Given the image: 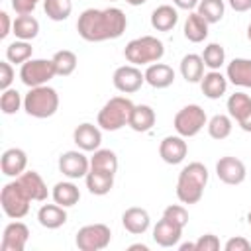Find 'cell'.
<instances>
[{"label": "cell", "instance_id": "44", "mask_svg": "<svg viewBox=\"0 0 251 251\" xmlns=\"http://www.w3.org/2000/svg\"><path fill=\"white\" fill-rule=\"evenodd\" d=\"M37 2L39 0H12V8L16 10V14H31Z\"/></svg>", "mask_w": 251, "mask_h": 251}, {"label": "cell", "instance_id": "20", "mask_svg": "<svg viewBox=\"0 0 251 251\" xmlns=\"http://www.w3.org/2000/svg\"><path fill=\"white\" fill-rule=\"evenodd\" d=\"M18 178V182L24 186V190L27 192V196L33 200V202H43V200H47V196H49V190H47V184H45V180L41 178V175L39 173H35V171H24L20 176H16Z\"/></svg>", "mask_w": 251, "mask_h": 251}, {"label": "cell", "instance_id": "22", "mask_svg": "<svg viewBox=\"0 0 251 251\" xmlns=\"http://www.w3.org/2000/svg\"><path fill=\"white\" fill-rule=\"evenodd\" d=\"M226 76L231 84L241 88H251V59L237 57L231 63H227Z\"/></svg>", "mask_w": 251, "mask_h": 251}, {"label": "cell", "instance_id": "49", "mask_svg": "<svg viewBox=\"0 0 251 251\" xmlns=\"http://www.w3.org/2000/svg\"><path fill=\"white\" fill-rule=\"evenodd\" d=\"M178 249L180 251H194V243H182Z\"/></svg>", "mask_w": 251, "mask_h": 251}, {"label": "cell", "instance_id": "4", "mask_svg": "<svg viewBox=\"0 0 251 251\" xmlns=\"http://www.w3.org/2000/svg\"><path fill=\"white\" fill-rule=\"evenodd\" d=\"M24 110H25L27 116L37 118V120L51 118L59 110V94H57V90L51 88L49 84L29 88V92L24 96Z\"/></svg>", "mask_w": 251, "mask_h": 251}, {"label": "cell", "instance_id": "45", "mask_svg": "<svg viewBox=\"0 0 251 251\" xmlns=\"http://www.w3.org/2000/svg\"><path fill=\"white\" fill-rule=\"evenodd\" d=\"M14 27V22L10 20V16H8V12H0V39H6L12 31Z\"/></svg>", "mask_w": 251, "mask_h": 251}, {"label": "cell", "instance_id": "32", "mask_svg": "<svg viewBox=\"0 0 251 251\" xmlns=\"http://www.w3.org/2000/svg\"><path fill=\"white\" fill-rule=\"evenodd\" d=\"M90 169L116 175V171H118V157H116V153L112 149H96V151H92Z\"/></svg>", "mask_w": 251, "mask_h": 251}, {"label": "cell", "instance_id": "7", "mask_svg": "<svg viewBox=\"0 0 251 251\" xmlns=\"http://www.w3.org/2000/svg\"><path fill=\"white\" fill-rule=\"evenodd\" d=\"M206 124H208L206 112H204V108L198 106V104H188V106L180 108V110L175 114V120H173V126H175L176 133L182 135L184 139L198 135V133L204 129Z\"/></svg>", "mask_w": 251, "mask_h": 251}, {"label": "cell", "instance_id": "48", "mask_svg": "<svg viewBox=\"0 0 251 251\" xmlns=\"http://www.w3.org/2000/svg\"><path fill=\"white\" fill-rule=\"evenodd\" d=\"M127 249H129V251H133V249H141V251H147L149 247H147V245H143V243H133V245H129Z\"/></svg>", "mask_w": 251, "mask_h": 251}, {"label": "cell", "instance_id": "26", "mask_svg": "<svg viewBox=\"0 0 251 251\" xmlns=\"http://www.w3.org/2000/svg\"><path fill=\"white\" fill-rule=\"evenodd\" d=\"M178 22V12L171 4H161L151 12V25L157 31H171Z\"/></svg>", "mask_w": 251, "mask_h": 251}, {"label": "cell", "instance_id": "16", "mask_svg": "<svg viewBox=\"0 0 251 251\" xmlns=\"http://www.w3.org/2000/svg\"><path fill=\"white\" fill-rule=\"evenodd\" d=\"M73 141L76 143V147L80 151H96L100 149V143H102V131H100V126L96 124H90V122H84L80 126L75 127L73 131Z\"/></svg>", "mask_w": 251, "mask_h": 251}, {"label": "cell", "instance_id": "23", "mask_svg": "<svg viewBox=\"0 0 251 251\" xmlns=\"http://www.w3.org/2000/svg\"><path fill=\"white\" fill-rule=\"evenodd\" d=\"M200 88H202V94L210 100H218L226 94L227 90V76H224L220 71H210L202 76L200 80Z\"/></svg>", "mask_w": 251, "mask_h": 251}, {"label": "cell", "instance_id": "6", "mask_svg": "<svg viewBox=\"0 0 251 251\" xmlns=\"http://www.w3.org/2000/svg\"><path fill=\"white\" fill-rule=\"evenodd\" d=\"M29 202H33V200L27 196V192L18 182V178H14L12 182L4 184L2 190H0V206H2L4 214L8 218H12V220H20V218L27 216Z\"/></svg>", "mask_w": 251, "mask_h": 251}, {"label": "cell", "instance_id": "37", "mask_svg": "<svg viewBox=\"0 0 251 251\" xmlns=\"http://www.w3.org/2000/svg\"><path fill=\"white\" fill-rule=\"evenodd\" d=\"M76 63H78L76 55L73 51H69V49H61V51H57L53 55V65H55V71H57L59 76L73 75L75 69H76Z\"/></svg>", "mask_w": 251, "mask_h": 251}, {"label": "cell", "instance_id": "34", "mask_svg": "<svg viewBox=\"0 0 251 251\" xmlns=\"http://www.w3.org/2000/svg\"><path fill=\"white\" fill-rule=\"evenodd\" d=\"M31 53H33V47L29 41H24V39H16L12 41L8 47H6V59L10 63H16V65H24L25 61L31 59Z\"/></svg>", "mask_w": 251, "mask_h": 251}, {"label": "cell", "instance_id": "2", "mask_svg": "<svg viewBox=\"0 0 251 251\" xmlns=\"http://www.w3.org/2000/svg\"><path fill=\"white\" fill-rule=\"evenodd\" d=\"M206 184H208V169L198 161L188 163L178 173L176 198L182 204H196V202H200Z\"/></svg>", "mask_w": 251, "mask_h": 251}, {"label": "cell", "instance_id": "24", "mask_svg": "<svg viewBox=\"0 0 251 251\" xmlns=\"http://www.w3.org/2000/svg\"><path fill=\"white\" fill-rule=\"evenodd\" d=\"M155 120H157V116H155V110L151 106H147V104H135L133 110H131V116H129V124L127 126L133 131H137V133H145V131H149L155 126Z\"/></svg>", "mask_w": 251, "mask_h": 251}, {"label": "cell", "instance_id": "19", "mask_svg": "<svg viewBox=\"0 0 251 251\" xmlns=\"http://www.w3.org/2000/svg\"><path fill=\"white\" fill-rule=\"evenodd\" d=\"M149 224H151V218L145 208L131 206L122 214V226L131 235H143L149 229Z\"/></svg>", "mask_w": 251, "mask_h": 251}, {"label": "cell", "instance_id": "27", "mask_svg": "<svg viewBox=\"0 0 251 251\" xmlns=\"http://www.w3.org/2000/svg\"><path fill=\"white\" fill-rule=\"evenodd\" d=\"M51 196H53V202H57L59 206H65V208H71L75 204H78L80 200V190L75 182L71 180H61L53 186L51 190Z\"/></svg>", "mask_w": 251, "mask_h": 251}, {"label": "cell", "instance_id": "35", "mask_svg": "<svg viewBox=\"0 0 251 251\" xmlns=\"http://www.w3.org/2000/svg\"><path fill=\"white\" fill-rule=\"evenodd\" d=\"M196 12H198L208 24H218V22L224 18L226 4H224V0H200Z\"/></svg>", "mask_w": 251, "mask_h": 251}, {"label": "cell", "instance_id": "39", "mask_svg": "<svg viewBox=\"0 0 251 251\" xmlns=\"http://www.w3.org/2000/svg\"><path fill=\"white\" fill-rule=\"evenodd\" d=\"M22 106H24V98H22V94H20L16 88H6V90H2V96H0V110H2V114L12 116V114H16Z\"/></svg>", "mask_w": 251, "mask_h": 251}, {"label": "cell", "instance_id": "41", "mask_svg": "<svg viewBox=\"0 0 251 251\" xmlns=\"http://www.w3.org/2000/svg\"><path fill=\"white\" fill-rule=\"evenodd\" d=\"M220 239L214 233H204L194 241V251H218Z\"/></svg>", "mask_w": 251, "mask_h": 251}, {"label": "cell", "instance_id": "11", "mask_svg": "<svg viewBox=\"0 0 251 251\" xmlns=\"http://www.w3.org/2000/svg\"><path fill=\"white\" fill-rule=\"evenodd\" d=\"M112 82H114L116 90H120L124 94H131V92H137L143 86L145 75L135 65H122L114 71Z\"/></svg>", "mask_w": 251, "mask_h": 251}, {"label": "cell", "instance_id": "17", "mask_svg": "<svg viewBox=\"0 0 251 251\" xmlns=\"http://www.w3.org/2000/svg\"><path fill=\"white\" fill-rule=\"evenodd\" d=\"M182 229L184 227H180L178 224H175L167 218H161L153 227V241L159 247H175L180 241Z\"/></svg>", "mask_w": 251, "mask_h": 251}, {"label": "cell", "instance_id": "8", "mask_svg": "<svg viewBox=\"0 0 251 251\" xmlns=\"http://www.w3.org/2000/svg\"><path fill=\"white\" fill-rule=\"evenodd\" d=\"M57 75L53 59H29L20 67V80L27 86H43Z\"/></svg>", "mask_w": 251, "mask_h": 251}, {"label": "cell", "instance_id": "43", "mask_svg": "<svg viewBox=\"0 0 251 251\" xmlns=\"http://www.w3.org/2000/svg\"><path fill=\"white\" fill-rule=\"evenodd\" d=\"M224 249H226V251H249V249H251V243H249L245 237L235 235V237H231V239L226 241Z\"/></svg>", "mask_w": 251, "mask_h": 251}, {"label": "cell", "instance_id": "29", "mask_svg": "<svg viewBox=\"0 0 251 251\" xmlns=\"http://www.w3.org/2000/svg\"><path fill=\"white\" fill-rule=\"evenodd\" d=\"M84 182H86V188H88L90 194H94V196H104V194H108V192L114 188V175L90 169L88 175L84 176Z\"/></svg>", "mask_w": 251, "mask_h": 251}, {"label": "cell", "instance_id": "42", "mask_svg": "<svg viewBox=\"0 0 251 251\" xmlns=\"http://www.w3.org/2000/svg\"><path fill=\"white\" fill-rule=\"evenodd\" d=\"M14 76H16V73H14L12 63H10L8 59H6V61H0V88H2V90H6V88L12 86Z\"/></svg>", "mask_w": 251, "mask_h": 251}, {"label": "cell", "instance_id": "33", "mask_svg": "<svg viewBox=\"0 0 251 251\" xmlns=\"http://www.w3.org/2000/svg\"><path fill=\"white\" fill-rule=\"evenodd\" d=\"M206 127H208V135H210L212 139L222 141V139L229 137V133H231V127H233V124H231V116L216 114V116H212V118L208 120Z\"/></svg>", "mask_w": 251, "mask_h": 251}, {"label": "cell", "instance_id": "38", "mask_svg": "<svg viewBox=\"0 0 251 251\" xmlns=\"http://www.w3.org/2000/svg\"><path fill=\"white\" fill-rule=\"evenodd\" d=\"M202 61L210 71H220V67L226 63V51L220 43H208L202 51Z\"/></svg>", "mask_w": 251, "mask_h": 251}, {"label": "cell", "instance_id": "36", "mask_svg": "<svg viewBox=\"0 0 251 251\" xmlns=\"http://www.w3.org/2000/svg\"><path fill=\"white\" fill-rule=\"evenodd\" d=\"M43 10L49 20L65 22L73 12V2L71 0H43Z\"/></svg>", "mask_w": 251, "mask_h": 251}, {"label": "cell", "instance_id": "46", "mask_svg": "<svg viewBox=\"0 0 251 251\" xmlns=\"http://www.w3.org/2000/svg\"><path fill=\"white\" fill-rule=\"evenodd\" d=\"M173 4H175V8H178V10H188V12H194V10L198 8L200 0H173Z\"/></svg>", "mask_w": 251, "mask_h": 251}, {"label": "cell", "instance_id": "31", "mask_svg": "<svg viewBox=\"0 0 251 251\" xmlns=\"http://www.w3.org/2000/svg\"><path fill=\"white\" fill-rule=\"evenodd\" d=\"M204 67L206 65L202 61V55L188 53L180 61V75L186 82H200L202 76H204Z\"/></svg>", "mask_w": 251, "mask_h": 251}, {"label": "cell", "instance_id": "1", "mask_svg": "<svg viewBox=\"0 0 251 251\" xmlns=\"http://www.w3.org/2000/svg\"><path fill=\"white\" fill-rule=\"evenodd\" d=\"M127 27V18L126 14L116 8H86L78 20H76V31L84 41H108V39H118L124 35Z\"/></svg>", "mask_w": 251, "mask_h": 251}, {"label": "cell", "instance_id": "10", "mask_svg": "<svg viewBox=\"0 0 251 251\" xmlns=\"http://www.w3.org/2000/svg\"><path fill=\"white\" fill-rule=\"evenodd\" d=\"M57 165H59V171L71 180L84 178L90 171V159L84 155V151H65L59 157Z\"/></svg>", "mask_w": 251, "mask_h": 251}, {"label": "cell", "instance_id": "40", "mask_svg": "<svg viewBox=\"0 0 251 251\" xmlns=\"http://www.w3.org/2000/svg\"><path fill=\"white\" fill-rule=\"evenodd\" d=\"M163 218H167V220L178 224L180 227H184V226L188 224V212H186V208L180 206V204H171V206H167L165 212H163Z\"/></svg>", "mask_w": 251, "mask_h": 251}, {"label": "cell", "instance_id": "50", "mask_svg": "<svg viewBox=\"0 0 251 251\" xmlns=\"http://www.w3.org/2000/svg\"><path fill=\"white\" fill-rule=\"evenodd\" d=\"M247 39H249V41H251V24H249V25H247Z\"/></svg>", "mask_w": 251, "mask_h": 251}, {"label": "cell", "instance_id": "3", "mask_svg": "<svg viewBox=\"0 0 251 251\" xmlns=\"http://www.w3.org/2000/svg\"><path fill=\"white\" fill-rule=\"evenodd\" d=\"M165 55V47L163 41L153 37V35H141L131 39L126 49H124V57L129 65L141 67V65H153L159 63Z\"/></svg>", "mask_w": 251, "mask_h": 251}, {"label": "cell", "instance_id": "15", "mask_svg": "<svg viewBox=\"0 0 251 251\" xmlns=\"http://www.w3.org/2000/svg\"><path fill=\"white\" fill-rule=\"evenodd\" d=\"M188 153V145L184 141L182 135H167L163 137V141L159 143V155L167 165H178L186 159Z\"/></svg>", "mask_w": 251, "mask_h": 251}, {"label": "cell", "instance_id": "21", "mask_svg": "<svg viewBox=\"0 0 251 251\" xmlns=\"http://www.w3.org/2000/svg\"><path fill=\"white\" fill-rule=\"evenodd\" d=\"M145 82L153 88H169L173 82H175V71L171 65H165V63H153V65H147L145 69Z\"/></svg>", "mask_w": 251, "mask_h": 251}, {"label": "cell", "instance_id": "14", "mask_svg": "<svg viewBox=\"0 0 251 251\" xmlns=\"http://www.w3.org/2000/svg\"><path fill=\"white\" fill-rule=\"evenodd\" d=\"M29 239V227L24 222H10L4 227L2 241H0V251H24L25 243Z\"/></svg>", "mask_w": 251, "mask_h": 251}, {"label": "cell", "instance_id": "25", "mask_svg": "<svg viewBox=\"0 0 251 251\" xmlns=\"http://www.w3.org/2000/svg\"><path fill=\"white\" fill-rule=\"evenodd\" d=\"M37 222L47 229H57V227L65 226L67 210H65V206H59L57 202L55 204H43L37 212Z\"/></svg>", "mask_w": 251, "mask_h": 251}, {"label": "cell", "instance_id": "13", "mask_svg": "<svg viewBox=\"0 0 251 251\" xmlns=\"http://www.w3.org/2000/svg\"><path fill=\"white\" fill-rule=\"evenodd\" d=\"M227 114L243 131L251 133V98L245 92H233L227 98Z\"/></svg>", "mask_w": 251, "mask_h": 251}, {"label": "cell", "instance_id": "18", "mask_svg": "<svg viewBox=\"0 0 251 251\" xmlns=\"http://www.w3.org/2000/svg\"><path fill=\"white\" fill-rule=\"evenodd\" d=\"M25 167H27V155L20 147H10L0 157V169L4 176L16 178L25 171Z\"/></svg>", "mask_w": 251, "mask_h": 251}, {"label": "cell", "instance_id": "28", "mask_svg": "<svg viewBox=\"0 0 251 251\" xmlns=\"http://www.w3.org/2000/svg\"><path fill=\"white\" fill-rule=\"evenodd\" d=\"M208 25L210 24L198 12H190L184 22V37L190 43H202L208 37Z\"/></svg>", "mask_w": 251, "mask_h": 251}, {"label": "cell", "instance_id": "12", "mask_svg": "<svg viewBox=\"0 0 251 251\" xmlns=\"http://www.w3.org/2000/svg\"><path fill=\"white\" fill-rule=\"evenodd\" d=\"M216 175L218 178L224 182V184H231V186H237L245 180L247 176V169L243 165L241 159L237 157H231V155H226L222 157L218 163H216Z\"/></svg>", "mask_w": 251, "mask_h": 251}, {"label": "cell", "instance_id": "9", "mask_svg": "<svg viewBox=\"0 0 251 251\" xmlns=\"http://www.w3.org/2000/svg\"><path fill=\"white\" fill-rule=\"evenodd\" d=\"M112 231L106 224H88L76 231L75 243L80 251H102L110 245Z\"/></svg>", "mask_w": 251, "mask_h": 251}, {"label": "cell", "instance_id": "30", "mask_svg": "<svg viewBox=\"0 0 251 251\" xmlns=\"http://www.w3.org/2000/svg\"><path fill=\"white\" fill-rule=\"evenodd\" d=\"M12 33H14L18 39L31 41V39H35L37 33H39V22H37L31 14H18L16 20H14Z\"/></svg>", "mask_w": 251, "mask_h": 251}, {"label": "cell", "instance_id": "52", "mask_svg": "<svg viewBox=\"0 0 251 251\" xmlns=\"http://www.w3.org/2000/svg\"><path fill=\"white\" fill-rule=\"evenodd\" d=\"M110 2H118V0H110ZM124 2H127V0H124Z\"/></svg>", "mask_w": 251, "mask_h": 251}, {"label": "cell", "instance_id": "51", "mask_svg": "<svg viewBox=\"0 0 251 251\" xmlns=\"http://www.w3.org/2000/svg\"><path fill=\"white\" fill-rule=\"evenodd\" d=\"M247 224L251 226V210H249V214H247Z\"/></svg>", "mask_w": 251, "mask_h": 251}, {"label": "cell", "instance_id": "47", "mask_svg": "<svg viewBox=\"0 0 251 251\" xmlns=\"http://www.w3.org/2000/svg\"><path fill=\"white\" fill-rule=\"evenodd\" d=\"M227 4L235 12H247L251 8V0H227Z\"/></svg>", "mask_w": 251, "mask_h": 251}, {"label": "cell", "instance_id": "5", "mask_svg": "<svg viewBox=\"0 0 251 251\" xmlns=\"http://www.w3.org/2000/svg\"><path fill=\"white\" fill-rule=\"evenodd\" d=\"M133 102L126 96H114L110 98L98 112L96 116V124L100 126V129L106 131H118L124 126L129 124V116L133 110Z\"/></svg>", "mask_w": 251, "mask_h": 251}]
</instances>
